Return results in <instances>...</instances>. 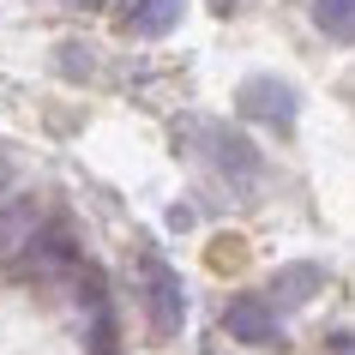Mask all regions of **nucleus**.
<instances>
[]
</instances>
